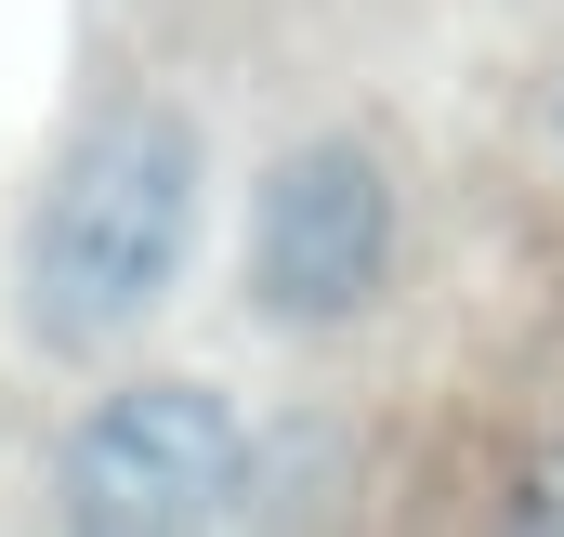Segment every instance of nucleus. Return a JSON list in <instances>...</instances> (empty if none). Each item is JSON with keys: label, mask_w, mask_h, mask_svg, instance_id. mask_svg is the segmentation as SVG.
I'll return each mask as SVG.
<instances>
[{"label": "nucleus", "mask_w": 564, "mask_h": 537, "mask_svg": "<svg viewBox=\"0 0 564 537\" xmlns=\"http://www.w3.org/2000/svg\"><path fill=\"white\" fill-rule=\"evenodd\" d=\"M184 250H197V132L171 106H119L79 132L26 223V328L53 354H106L171 302Z\"/></svg>", "instance_id": "nucleus-1"}, {"label": "nucleus", "mask_w": 564, "mask_h": 537, "mask_svg": "<svg viewBox=\"0 0 564 537\" xmlns=\"http://www.w3.org/2000/svg\"><path fill=\"white\" fill-rule=\"evenodd\" d=\"M250 498H263V432L237 419V394L132 381L66 432V525L158 537V525H224Z\"/></svg>", "instance_id": "nucleus-2"}, {"label": "nucleus", "mask_w": 564, "mask_h": 537, "mask_svg": "<svg viewBox=\"0 0 564 537\" xmlns=\"http://www.w3.org/2000/svg\"><path fill=\"white\" fill-rule=\"evenodd\" d=\"M381 275H394V171L355 132L276 157V184L250 210V302L276 328H341L381 302Z\"/></svg>", "instance_id": "nucleus-3"}, {"label": "nucleus", "mask_w": 564, "mask_h": 537, "mask_svg": "<svg viewBox=\"0 0 564 537\" xmlns=\"http://www.w3.org/2000/svg\"><path fill=\"white\" fill-rule=\"evenodd\" d=\"M512 512H525V525H564V446L525 472V485H512Z\"/></svg>", "instance_id": "nucleus-4"}]
</instances>
